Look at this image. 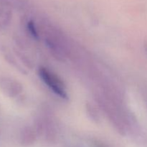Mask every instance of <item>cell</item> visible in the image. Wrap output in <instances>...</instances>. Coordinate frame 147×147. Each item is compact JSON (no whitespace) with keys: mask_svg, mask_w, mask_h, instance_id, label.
I'll use <instances>...</instances> for the list:
<instances>
[{"mask_svg":"<svg viewBox=\"0 0 147 147\" xmlns=\"http://www.w3.org/2000/svg\"><path fill=\"white\" fill-rule=\"evenodd\" d=\"M38 74L43 83L55 94L63 99H67L65 86L57 75L45 67H39Z\"/></svg>","mask_w":147,"mask_h":147,"instance_id":"1","label":"cell"},{"mask_svg":"<svg viewBox=\"0 0 147 147\" xmlns=\"http://www.w3.org/2000/svg\"><path fill=\"white\" fill-rule=\"evenodd\" d=\"M0 88L3 93L9 97L17 96L21 90L20 86L17 82L7 77L0 78Z\"/></svg>","mask_w":147,"mask_h":147,"instance_id":"2","label":"cell"},{"mask_svg":"<svg viewBox=\"0 0 147 147\" xmlns=\"http://www.w3.org/2000/svg\"><path fill=\"white\" fill-rule=\"evenodd\" d=\"M27 30H28L30 34H31V35L34 38L38 39V37H39L38 32H37V28H36L34 23L32 21H29L28 22H27Z\"/></svg>","mask_w":147,"mask_h":147,"instance_id":"3","label":"cell"},{"mask_svg":"<svg viewBox=\"0 0 147 147\" xmlns=\"http://www.w3.org/2000/svg\"><path fill=\"white\" fill-rule=\"evenodd\" d=\"M97 147H103V146H97Z\"/></svg>","mask_w":147,"mask_h":147,"instance_id":"4","label":"cell"}]
</instances>
